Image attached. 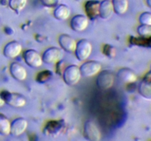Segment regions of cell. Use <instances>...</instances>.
<instances>
[{
    "instance_id": "cell-1",
    "label": "cell",
    "mask_w": 151,
    "mask_h": 141,
    "mask_svg": "<svg viewBox=\"0 0 151 141\" xmlns=\"http://www.w3.org/2000/svg\"><path fill=\"white\" fill-rule=\"evenodd\" d=\"M81 73L80 68L76 66H69L63 70V78L64 82L69 85H75L81 79Z\"/></svg>"
},
{
    "instance_id": "cell-2",
    "label": "cell",
    "mask_w": 151,
    "mask_h": 141,
    "mask_svg": "<svg viewBox=\"0 0 151 141\" xmlns=\"http://www.w3.org/2000/svg\"><path fill=\"white\" fill-rule=\"evenodd\" d=\"M75 54L77 58L81 61L86 60L92 52V45L86 39H82L77 43L75 49Z\"/></svg>"
},
{
    "instance_id": "cell-3",
    "label": "cell",
    "mask_w": 151,
    "mask_h": 141,
    "mask_svg": "<svg viewBox=\"0 0 151 141\" xmlns=\"http://www.w3.org/2000/svg\"><path fill=\"white\" fill-rule=\"evenodd\" d=\"M1 95L6 104L13 107H16V108L23 107L27 103L24 97L19 93H13L9 91H3Z\"/></svg>"
},
{
    "instance_id": "cell-4",
    "label": "cell",
    "mask_w": 151,
    "mask_h": 141,
    "mask_svg": "<svg viewBox=\"0 0 151 141\" xmlns=\"http://www.w3.org/2000/svg\"><path fill=\"white\" fill-rule=\"evenodd\" d=\"M115 81V76L110 70L100 71L97 78V85L102 90H108L113 86Z\"/></svg>"
},
{
    "instance_id": "cell-5",
    "label": "cell",
    "mask_w": 151,
    "mask_h": 141,
    "mask_svg": "<svg viewBox=\"0 0 151 141\" xmlns=\"http://www.w3.org/2000/svg\"><path fill=\"white\" fill-rule=\"evenodd\" d=\"M83 134L90 141H99L101 139V132L97 125L92 120H88L84 125Z\"/></svg>"
},
{
    "instance_id": "cell-6",
    "label": "cell",
    "mask_w": 151,
    "mask_h": 141,
    "mask_svg": "<svg viewBox=\"0 0 151 141\" xmlns=\"http://www.w3.org/2000/svg\"><path fill=\"white\" fill-rule=\"evenodd\" d=\"M102 66L99 62L94 60H90L84 63L80 68L81 75L84 77H91L97 73H99L101 70Z\"/></svg>"
},
{
    "instance_id": "cell-7",
    "label": "cell",
    "mask_w": 151,
    "mask_h": 141,
    "mask_svg": "<svg viewBox=\"0 0 151 141\" xmlns=\"http://www.w3.org/2000/svg\"><path fill=\"white\" fill-rule=\"evenodd\" d=\"M24 59L27 64L32 68H39L43 64L42 57L39 53L33 49L27 50L24 53Z\"/></svg>"
},
{
    "instance_id": "cell-8",
    "label": "cell",
    "mask_w": 151,
    "mask_h": 141,
    "mask_svg": "<svg viewBox=\"0 0 151 141\" xmlns=\"http://www.w3.org/2000/svg\"><path fill=\"white\" fill-rule=\"evenodd\" d=\"M62 53L59 48L51 47L46 50L42 56L43 62L47 64H53L58 63L61 59Z\"/></svg>"
},
{
    "instance_id": "cell-9",
    "label": "cell",
    "mask_w": 151,
    "mask_h": 141,
    "mask_svg": "<svg viewBox=\"0 0 151 141\" xmlns=\"http://www.w3.org/2000/svg\"><path fill=\"white\" fill-rule=\"evenodd\" d=\"M71 27L76 32H83L88 26V19L87 16L83 15H77L71 20Z\"/></svg>"
},
{
    "instance_id": "cell-10",
    "label": "cell",
    "mask_w": 151,
    "mask_h": 141,
    "mask_svg": "<svg viewBox=\"0 0 151 141\" xmlns=\"http://www.w3.org/2000/svg\"><path fill=\"white\" fill-rule=\"evenodd\" d=\"M28 123L24 118H19L11 123L10 134L14 137H19L27 129Z\"/></svg>"
},
{
    "instance_id": "cell-11",
    "label": "cell",
    "mask_w": 151,
    "mask_h": 141,
    "mask_svg": "<svg viewBox=\"0 0 151 141\" xmlns=\"http://www.w3.org/2000/svg\"><path fill=\"white\" fill-rule=\"evenodd\" d=\"M22 46L16 41H11L8 43L4 48V56L7 58L13 59L17 57L22 53Z\"/></svg>"
},
{
    "instance_id": "cell-12",
    "label": "cell",
    "mask_w": 151,
    "mask_h": 141,
    "mask_svg": "<svg viewBox=\"0 0 151 141\" xmlns=\"http://www.w3.org/2000/svg\"><path fill=\"white\" fill-rule=\"evenodd\" d=\"M10 71L12 76L18 81L25 80L27 76V71L26 68L18 63H13L10 65Z\"/></svg>"
},
{
    "instance_id": "cell-13",
    "label": "cell",
    "mask_w": 151,
    "mask_h": 141,
    "mask_svg": "<svg viewBox=\"0 0 151 141\" xmlns=\"http://www.w3.org/2000/svg\"><path fill=\"white\" fill-rule=\"evenodd\" d=\"M59 44L62 48L68 52H74L77 47L76 41L72 37L66 34L59 37Z\"/></svg>"
},
{
    "instance_id": "cell-14",
    "label": "cell",
    "mask_w": 151,
    "mask_h": 141,
    "mask_svg": "<svg viewBox=\"0 0 151 141\" xmlns=\"http://www.w3.org/2000/svg\"><path fill=\"white\" fill-rule=\"evenodd\" d=\"M100 2L96 0H90L86 3L85 10L88 18L94 19L100 16Z\"/></svg>"
},
{
    "instance_id": "cell-15",
    "label": "cell",
    "mask_w": 151,
    "mask_h": 141,
    "mask_svg": "<svg viewBox=\"0 0 151 141\" xmlns=\"http://www.w3.org/2000/svg\"><path fill=\"white\" fill-rule=\"evenodd\" d=\"M117 77L124 83H133L137 80V76L131 69L124 68L120 69L117 73Z\"/></svg>"
},
{
    "instance_id": "cell-16",
    "label": "cell",
    "mask_w": 151,
    "mask_h": 141,
    "mask_svg": "<svg viewBox=\"0 0 151 141\" xmlns=\"http://www.w3.org/2000/svg\"><path fill=\"white\" fill-rule=\"evenodd\" d=\"M114 10L113 3L111 0H103L100 2V16L103 19H108L113 15Z\"/></svg>"
},
{
    "instance_id": "cell-17",
    "label": "cell",
    "mask_w": 151,
    "mask_h": 141,
    "mask_svg": "<svg viewBox=\"0 0 151 141\" xmlns=\"http://www.w3.org/2000/svg\"><path fill=\"white\" fill-rule=\"evenodd\" d=\"M140 94L145 98H151V76H146L139 87Z\"/></svg>"
},
{
    "instance_id": "cell-18",
    "label": "cell",
    "mask_w": 151,
    "mask_h": 141,
    "mask_svg": "<svg viewBox=\"0 0 151 141\" xmlns=\"http://www.w3.org/2000/svg\"><path fill=\"white\" fill-rule=\"evenodd\" d=\"M71 15V10L65 4H60L57 6L54 11V16L55 19L60 21L66 20Z\"/></svg>"
},
{
    "instance_id": "cell-19",
    "label": "cell",
    "mask_w": 151,
    "mask_h": 141,
    "mask_svg": "<svg viewBox=\"0 0 151 141\" xmlns=\"http://www.w3.org/2000/svg\"><path fill=\"white\" fill-rule=\"evenodd\" d=\"M113 3L114 10L116 13L123 15L128 11L129 7L128 0H111Z\"/></svg>"
},
{
    "instance_id": "cell-20",
    "label": "cell",
    "mask_w": 151,
    "mask_h": 141,
    "mask_svg": "<svg viewBox=\"0 0 151 141\" xmlns=\"http://www.w3.org/2000/svg\"><path fill=\"white\" fill-rule=\"evenodd\" d=\"M11 123L4 115L0 114V135L7 136L10 134Z\"/></svg>"
},
{
    "instance_id": "cell-21",
    "label": "cell",
    "mask_w": 151,
    "mask_h": 141,
    "mask_svg": "<svg viewBox=\"0 0 151 141\" xmlns=\"http://www.w3.org/2000/svg\"><path fill=\"white\" fill-rule=\"evenodd\" d=\"M27 4V0H9V6L10 8L18 13L23 10Z\"/></svg>"
},
{
    "instance_id": "cell-22",
    "label": "cell",
    "mask_w": 151,
    "mask_h": 141,
    "mask_svg": "<svg viewBox=\"0 0 151 141\" xmlns=\"http://www.w3.org/2000/svg\"><path fill=\"white\" fill-rule=\"evenodd\" d=\"M63 125L58 120H53L47 123L45 128V130L48 132V134H57L59 131L61 130Z\"/></svg>"
},
{
    "instance_id": "cell-23",
    "label": "cell",
    "mask_w": 151,
    "mask_h": 141,
    "mask_svg": "<svg viewBox=\"0 0 151 141\" xmlns=\"http://www.w3.org/2000/svg\"><path fill=\"white\" fill-rule=\"evenodd\" d=\"M137 31H138L139 35L142 36L143 38H149L151 37V26L150 25H140Z\"/></svg>"
},
{
    "instance_id": "cell-24",
    "label": "cell",
    "mask_w": 151,
    "mask_h": 141,
    "mask_svg": "<svg viewBox=\"0 0 151 141\" xmlns=\"http://www.w3.org/2000/svg\"><path fill=\"white\" fill-rule=\"evenodd\" d=\"M52 75V73L49 70H44V71L38 73V76H37L36 80L38 81L39 83H44V82H47V81L51 77Z\"/></svg>"
},
{
    "instance_id": "cell-25",
    "label": "cell",
    "mask_w": 151,
    "mask_h": 141,
    "mask_svg": "<svg viewBox=\"0 0 151 141\" xmlns=\"http://www.w3.org/2000/svg\"><path fill=\"white\" fill-rule=\"evenodd\" d=\"M139 21L142 24L151 26V13L148 12L142 13L139 16Z\"/></svg>"
},
{
    "instance_id": "cell-26",
    "label": "cell",
    "mask_w": 151,
    "mask_h": 141,
    "mask_svg": "<svg viewBox=\"0 0 151 141\" xmlns=\"http://www.w3.org/2000/svg\"><path fill=\"white\" fill-rule=\"evenodd\" d=\"M39 1L43 5L49 7H55L58 3V0H39Z\"/></svg>"
},
{
    "instance_id": "cell-27",
    "label": "cell",
    "mask_w": 151,
    "mask_h": 141,
    "mask_svg": "<svg viewBox=\"0 0 151 141\" xmlns=\"http://www.w3.org/2000/svg\"><path fill=\"white\" fill-rule=\"evenodd\" d=\"M4 104H5V101H4V98H2L1 95L0 94V107H2L4 105Z\"/></svg>"
},
{
    "instance_id": "cell-28",
    "label": "cell",
    "mask_w": 151,
    "mask_h": 141,
    "mask_svg": "<svg viewBox=\"0 0 151 141\" xmlns=\"http://www.w3.org/2000/svg\"><path fill=\"white\" fill-rule=\"evenodd\" d=\"M147 4L149 7H151V0H147Z\"/></svg>"
}]
</instances>
